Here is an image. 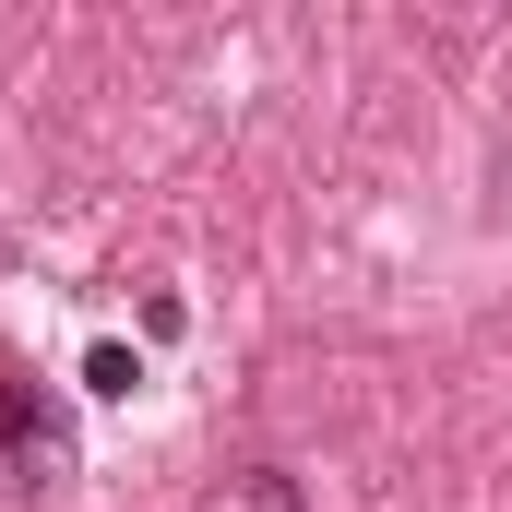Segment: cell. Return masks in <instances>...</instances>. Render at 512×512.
I'll use <instances>...</instances> for the list:
<instances>
[{"instance_id":"6da1fadb","label":"cell","mask_w":512,"mask_h":512,"mask_svg":"<svg viewBox=\"0 0 512 512\" xmlns=\"http://www.w3.org/2000/svg\"><path fill=\"white\" fill-rule=\"evenodd\" d=\"M0 453H12L24 477H36V465H60V405H48L36 382H12V393H0Z\"/></svg>"},{"instance_id":"7a4b0ae2","label":"cell","mask_w":512,"mask_h":512,"mask_svg":"<svg viewBox=\"0 0 512 512\" xmlns=\"http://www.w3.org/2000/svg\"><path fill=\"white\" fill-rule=\"evenodd\" d=\"M251 512H298V477H286V465H262V477H251Z\"/></svg>"}]
</instances>
